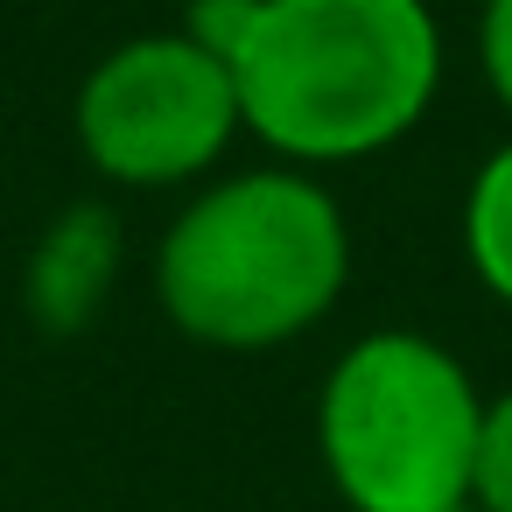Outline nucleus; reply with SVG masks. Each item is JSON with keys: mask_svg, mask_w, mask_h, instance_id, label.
Returning a JSON list of instances; mask_svg holds the SVG:
<instances>
[{"mask_svg": "<svg viewBox=\"0 0 512 512\" xmlns=\"http://www.w3.org/2000/svg\"><path fill=\"white\" fill-rule=\"evenodd\" d=\"M225 71L260 148L288 169H344L428 120L442 22L428 0H253Z\"/></svg>", "mask_w": 512, "mask_h": 512, "instance_id": "f257e3e1", "label": "nucleus"}, {"mask_svg": "<svg viewBox=\"0 0 512 512\" xmlns=\"http://www.w3.org/2000/svg\"><path fill=\"white\" fill-rule=\"evenodd\" d=\"M351 281V225L316 169H239L197 190L155 246L162 316L211 351L309 337Z\"/></svg>", "mask_w": 512, "mask_h": 512, "instance_id": "f03ea898", "label": "nucleus"}, {"mask_svg": "<svg viewBox=\"0 0 512 512\" xmlns=\"http://www.w3.org/2000/svg\"><path fill=\"white\" fill-rule=\"evenodd\" d=\"M484 393L470 365L421 330H372L337 351L316 393V456L351 512L470 505Z\"/></svg>", "mask_w": 512, "mask_h": 512, "instance_id": "7ed1b4c3", "label": "nucleus"}, {"mask_svg": "<svg viewBox=\"0 0 512 512\" xmlns=\"http://www.w3.org/2000/svg\"><path fill=\"white\" fill-rule=\"evenodd\" d=\"M78 148L85 162L120 190H176L225 162V148L246 134L232 71L190 43L169 36H127L106 50L78 85Z\"/></svg>", "mask_w": 512, "mask_h": 512, "instance_id": "20e7f679", "label": "nucleus"}, {"mask_svg": "<svg viewBox=\"0 0 512 512\" xmlns=\"http://www.w3.org/2000/svg\"><path fill=\"white\" fill-rule=\"evenodd\" d=\"M113 274H120V218L106 204H71L64 218H50L29 253V274H22L36 330H50V337L85 330L99 316Z\"/></svg>", "mask_w": 512, "mask_h": 512, "instance_id": "39448f33", "label": "nucleus"}, {"mask_svg": "<svg viewBox=\"0 0 512 512\" xmlns=\"http://www.w3.org/2000/svg\"><path fill=\"white\" fill-rule=\"evenodd\" d=\"M463 260L477 288L512 309V141H498L463 190Z\"/></svg>", "mask_w": 512, "mask_h": 512, "instance_id": "423d86ee", "label": "nucleus"}, {"mask_svg": "<svg viewBox=\"0 0 512 512\" xmlns=\"http://www.w3.org/2000/svg\"><path fill=\"white\" fill-rule=\"evenodd\" d=\"M477 512H512V386L484 400V435H477V477H470Z\"/></svg>", "mask_w": 512, "mask_h": 512, "instance_id": "0eeeda50", "label": "nucleus"}, {"mask_svg": "<svg viewBox=\"0 0 512 512\" xmlns=\"http://www.w3.org/2000/svg\"><path fill=\"white\" fill-rule=\"evenodd\" d=\"M477 71L491 99L512 113V0H484L477 8Z\"/></svg>", "mask_w": 512, "mask_h": 512, "instance_id": "6e6552de", "label": "nucleus"}, {"mask_svg": "<svg viewBox=\"0 0 512 512\" xmlns=\"http://www.w3.org/2000/svg\"><path fill=\"white\" fill-rule=\"evenodd\" d=\"M449 512H477V505H449Z\"/></svg>", "mask_w": 512, "mask_h": 512, "instance_id": "1a4fd4ad", "label": "nucleus"}]
</instances>
